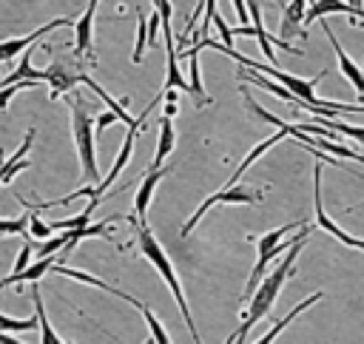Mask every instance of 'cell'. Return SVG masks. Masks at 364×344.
<instances>
[{
  "label": "cell",
  "mask_w": 364,
  "mask_h": 344,
  "mask_svg": "<svg viewBox=\"0 0 364 344\" xmlns=\"http://www.w3.org/2000/svg\"><path fill=\"white\" fill-rule=\"evenodd\" d=\"M57 276H68V279H74V281H82V284H94V287H100V290H105V293H114L117 299H122V301H128V304H134L136 299L134 296H128L125 290H117L114 284H108V281H102V279H97V276H91V273H82V270H74V267H63V264H54L51 267Z\"/></svg>",
  "instance_id": "2e32d148"
},
{
  "label": "cell",
  "mask_w": 364,
  "mask_h": 344,
  "mask_svg": "<svg viewBox=\"0 0 364 344\" xmlns=\"http://www.w3.org/2000/svg\"><path fill=\"white\" fill-rule=\"evenodd\" d=\"M145 344H154V338H148V341H145Z\"/></svg>",
  "instance_id": "f35d334b"
},
{
  "label": "cell",
  "mask_w": 364,
  "mask_h": 344,
  "mask_svg": "<svg viewBox=\"0 0 364 344\" xmlns=\"http://www.w3.org/2000/svg\"><path fill=\"white\" fill-rule=\"evenodd\" d=\"M341 11L353 14V6L350 3H307L304 6V17H301V31H307L310 23L324 20L327 14H341Z\"/></svg>",
  "instance_id": "44dd1931"
},
{
  "label": "cell",
  "mask_w": 364,
  "mask_h": 344,
  "mask_svg": "<svg viewBox=\"0 0 364 344\" xmlns=\"http://www.w3.org/2000/svg\"><path fill=\"white\" fill-rule=\"evenodd\" d=\"M54 264H57V256L34 259V264H28L23 273H9L6 279H0V287H9V284H37Z\"/></svg>",
  "instance_id": "9a60e30c"
},
{
  "label": "cell",
  "mask_w": 364,
  "mask_h": 344,
  "mask_svg": "<svg viewBox=\"0 0 364 344\" xmlns=\"http://www.w3.org/2000/svg\"><path fill=\"white\" fill-rule=\"evenodd\" d=\"M304 6L301 0H293V3H284L282 6V43L293 40L296 34L301 40H307V31H301V17H304Z\"/></svg>",
  "instance_id": "5bb4252c"
},
{
  "label": "cell",
  "mask_w": 364,
  "mask_h": 344,
  "mask_svg": "<svg viewBox=\"0 0 364 344\" xmlns=\"http://www.w3.org/2000/svg\"><path fill=\"white\" fill-rule=\"evenodd\" d=\"M233 9H236V14H239V23H242V28L247 26V6H245V0H233Z\"/></svg>",
  "instance_id": "836d02e7"
},
{
  "label": "cell",
  "mask_w": 364,
  "mask_h": 344,
  "mask_svg": "<svg viewBox=\"0 0 364 344\" xmlns=\"http://www.w3.org/2000/svg\"><path fill=\"white\" fill-rule=\"evenodd\" d=\"M321 299H324V293H321V290L310 293V296H307V299H304L301 304H296V307H293V310H290V313H287L284 318L273 321V327H270V330H267V333H264V335H262V338H259L256 344H273V341H276V335H279V333H282V330H284V327H287V324H290V321H293V318H296L299 313H304V310H307L310 304H316V301H321Z\"/></svg>",
  "instance_id": "d6986e66"
},
{
  "label": "cell",
  "mask_w": 364,
  "mask_h": 344,
  "mask_svg": "<svg viewBox=\"0 0 364 344\" xmlns=\"http://www.w3.org/2000/svg\"><path fill=\"white\" fill-rule=\"evenodd\" d=\"M154 9L159 11V23H162V34H165V51H168V77H165V91H185L191 94L188 82L182 80V71H179V63H176V43H173V31H171V11L173 6L171 3H154Z\"/></svg>",
  "instance_id": "8992f818"
},
{
  "label": "cell",
  "mask_w": 364,
  "mask_h": 344,
  "mask_svg": "<svg viewBox=\"0 0 364 344\" xmlns=\"http://www.w3.org/2000/svg\"><path fill=\"white\" fill-rule=\"evenodd\" d=\"M71 131H74V145H77L82 176L88 188H97L100 171H97V154H94V119L82 97H71Z\"/></svg>",
  "instance_id": "3957f363"
},
{
  "label": "cell",
  "mask_w": 364,
  "mask_h": 344,
  "mask_svg": "<svg viewBox=\"0 0 364 344\" xmlns=\"http://www.w3.org/2000/svg\"><path fill=\"white\" fill-rule=\"evenodd\" d=\"M301 225H304V219H301V222H287V225H282V227H276V230H270V233L253 239L256 247H259V259H256V267H253V273H250V279H247V284H245V299H250V293L256 290V284L264 279L267 264H270L279 253H287V250H290V244L296 242V236L287 239V242H284V236L293 233V230L301 227Z\"/></svg>",
  "instance_id": "277c9868"
},
{
  "label": "cell",
  "mask_w": 364,
  "mask_h": 344,
  "mask_svg": "<svg viewBox=\"0 0 364 344\" xmlns=\"http://www.w3.org/2000/svg\"><path fill=\"white\" fill-rule=\"evenodd\" d=\"M210 23H213V26L219 28V34H222V40H228L225 45L230 48V40H233V37H230V28H228V23H225V20H222V17L216 14V9H213V14H210Z\"/></svg>",
  "instance_id": "d6a6232c"
},
{
  "label": "cell",
  "mask_w": 364,
  "mask_h": 344,
  "mask_svg": "<svg viewBox=\"0 0 364 344\" xmlns=\"http://www.w3.org/2000/svg\"><path fill=\"white\" fill-rule=\"evenodd\" d=\"M60 26H71V17H54V20H48L46 26H40L37 31H31V34H26V37H11V40H0V63H6V60H11L14 54H20V51H26V48H31L40 37H46L51 28H60Z\"/></svg>",
  "instance_id": "30bf717a"
},
{
  "label": "cell",
  "mask_w": 364,
  "mask_h": 344,
  "mask_svg": "<svg viewBox=\"0 0 364 344\" xmlns=\"http://www.w3.org/2000/svg\"><path fill=\"white\" fill-rule=\"evenodd\" d=\"M358 208H364V202H361V205H353V208H347V210H358Z\"/></svg>",
  "instance_id": "74e56055"
},
{
  "label": "cell",
  "mask_w": 364,
  "mask_h": 344,
  "mask_svg": "<svg viewBox=\"0 0 364 344\" xmlns=\"http://www.w3.org/2000/svg\"><path fill=\"white\" fill-rule=\"evenodd\" d=\"M318 23H321V28H324V34H327V40H330V45H333V51H336V60H338L341 74L350 80V85L358 91V97H361V102H364V71H361V65L341 48V43H338V37L333 34V28L327 26V20H318Z\"/></svg>",
  "instance_id": "9c48e42d"
},
{
  "label": "cell",
  "mask_w": 364,
  "mask_h": 344,
  "mask_svg": "<svg viewBox=\"0 0 364 344\" xmlns=\"http://www.w3.org/2000/svg\"><path fill=\"white\" fill-rule=\"evenodd\" d=\"M225 344H233V338H228V341H225Z\"/></svg>",
  "instance_id": "ab89813d"
},
{
  "label": "cell",
  "mask_w": 364,
  "mask_h": 344,
  "mask_svg": "<svg viewBox=\"0 0 364 344\" xmlns=\"http://www.w3.org/2000/svg\"><path fill=\"white\" fill-rule=\"evenodd\" d=\"M262 196H264V190L262 188H250V185H230V188H219L213 196H208L196 210H193V216L182 225V236H188L196 225H199V219L213 208V205H219V202H228V205H256V202H262Z\"/></svg>",
  "instance_id": "5b68a950"
},
{
  "label": "cell",
  "mask_w": 364,
  "mask_h": 344,
  "mask_svg": "<svg viewBox=\"0 0 364 344\" xmlns=\"http://www.w3.org/2000/svg\"><path fill=\"white\" fill-rule=\"evenodd\" d=\"M282 139H284V134H282V131H279V134H273V136H267V139H262V142H259V145H256V148H253V151H250V154H247V156L242 159V165H239V168L233 171V176H228V182H225L222 188H230V185H239V179H242V173H245V171H247V168H250V165H253V162H256V159H259L262 154H267V151H270V148H273L276 142H282Z\"/></svg>",
  "instance_id": "ffe728a7"
},
{
  "label": "cell",
  "mask_w": 364,
  "mask_h": 344,
  "mask_svg": "<svg viewBox=\"0 0 364 344\" xmlns=\"http://www.w3.org/2000/svg\"><path fill=\"white\" fill-rule=\"evenodd\" d=\"M31 299H34V318H37V327H40V344H68L65 338L57 335V330L51 327L48 316H46V307H43V296L37 290V284H31Z\"/></svg>",
  "instance_id": "e0dca14e"
},
{
  "label": "cell",
  "mask_w": 364,
  "mask_h": 344,
  "mask_svg": "<svg viewBox=\"0 0 364 344\" xmlns=\"http://www.w3.org/2000/svg\"><path fill=\"white\" fill-rule=\"evenodd\" d=\"M239 82H253V85H262L267 94H273V97H279V100H284V102H296L293 97H290V91H284L279 82H273V80H267L264 74H256V71H247V68H239Z\"/></svg>",
  "instance_id": "603a6c76"
},
{
  "label": "cell",
  "mask_w": 364,
  "mask_h": 344,
  "mask_svg": "<svg viewBox=\"0 0 364 344\" xmlns=\"http://www.w3.org/2000/svg\"><path fill=\"white\" fill-rule=\"evenodd\" d=\"M136 128H128V134H125V142H122V148H119V154H117V159H114V165H111V171L100 179V185L94 188V199H105V193H108V188L114 185V179L122 173V168L128 165V159H131V151H134V139H136Z\"/></svg>",
  "instance_id": "7c38bea8"
},
{
  "label": "cell",
  "mask_w": 364,
  "mask_h": 344,
  "mask_svg": "<svg viewBox=\"0 0 364 344\" xmlns=\"http://www.w3.org/2000/svg\"><path fill=\"white\" fill-rule=\"evenodd\" d=\"M159 11L154 9L151 17H148V45H159Z\"/></svg>",
  "instance_id": "4dcf8cb0"
},
{
  "label": "cell",
  "mask_w": 364,
  "mask_h": 344,
  "mask_svg": "<svg viewBox=\"0 0 364 344\" xmlns=\"http://www.w3.org/2000/svg\"><path fill=\"white\" fill-rule=\"evenodd\" d=\"M245 6H250V28H253V37H256L262 54L276 63V54H273V45H270V34H267L264 20H262V6L259 3H245Z\"/></svg>",
  "instance_id": "7402d4cb"
},
{
  "label": "cell",
  "mask_w": 364,
  "mask_h": 344,
  "mask_svg": "<svg viewBox=\"0 0 364 344\" xmlns=\"http://www.w3.org/2000/svg\"><path fill=\"white\" fill-rule=\"evenodd\" d=\"M0 344H26V341H20V338H14V335H6V333H0Z\"/></svg>",
  "instance_id": "e575fe53"
},
{
  "label": "cell",
  "mask_w": 364,
  "mask_h": 344,
  "mask_svg": "<svg viewBox=\"0 0 364 344\" xmlns=\"http://www.w3.org/2000/svg\"><path fill=\"white\" fill-rule=\"evenodd\" d=\"M28 264H31V242H26V244L20 247V253H17V259H14V270H11V273H23Z\"/></svg>",
  "instance_id": "f546056e"
},
{
  "label": "cell",
  "mask_w": 364,
  "mask_h": 344,
  "mask_svg": "<svg viewBox=\"0 0 364 344\" xmlns=\"http://www.w3.org/2000/svg\"><path fill=\"white\" fill-rule=\"evenodd\" d=\"M191 60V97L196 100V105L202 108L205 102H210V97L205 94V85H202V77H199V57H188Z\"/></svg>",
  "instance_id": "484cf974"
},
{
  "label": "cell",
  "mask_w": 364,
  "mask_h": 344,
  "mask_svg": "<svg viewBox=\"0 0 364 344\" xmlns=\"http://www.w3.org/2000/svg\"><path fill=\"white\" fill-rule=\"evenodd\" d=\"M131 225H134V230H136V244H139V250H142V256L156 267V273L165 279V284L171 287V293H173V299H176V307L182 310V318H185V324H188V333H191V338H193V344H202V338H199V330H196V324H193V316H191V307H188V301H185V290H182V281H179V276H176V270H173V264H171V259H168V253L162 250V244L156 242V236L148 230V225H136L134 219H131Z\"/></svg>",
  "instance_id": "7a4b0ae2"
},
{
  "label": "cell",
  "mask_w": 364,
  "mask_h": 344,
  "mask_svg": "<svg viewBox=\"0 0 364 344\" xmlns=\"http://www.w3.org/2000/svg\"><path fill=\"white\" fill-rule=\"evenodd\" d=\"M46 82L51 85V100H57V97H63V94H68L77 82H80V77L85 74L77 63H51L46 71Z\"/></svg>",
  "instance_id": "ba28073f"
},
{
  "label": "cell",
  "mask_w": 364,
  "mask_h": 344,
  "mask_svg": "<svg viewBox=\"0 0 364 344\" xmlns=\"http://www.w3.org/2000/svg\"><path fill=\"white\" fill-rule=\"evenodd\" d=\"M307 236H310V227H307V225H301V227H299V233H296V242L290 244V250L284 253V259L273 267V273H267V276L256 284V290H253V296H250V307H247V313H245V318H242L239 330L230 335V338H233V344H245L247 333H250V330H253L264 316H270V313H273V304H276V299H279V293H282L284 281L290 279L293 264H296V259H299L301 247L307 244Z\"/></svg>",
  "instance_id": "6da1fadb"
},
{
  "label": "cell",
  "mask_w": 364,
  "mask_h": 344,
  "mask_svg": "<svg viewBox=\"0 0 364 344\" xmlns=\"http://www.w3.org/2000/svg\"><path fill=\"white\" fill-rule=\"evenodd\" d=\"M168 171H171V165H162V168H156V171H151V168L145 171L139 188H136V196H134V222H136V225H145V219H148V205H151V196H154V188L159 185V179H162Z\"/></svg>",
  "instance_id": "8fae6325"
},
{
  "label": "cell",
  "mask_w": 364,
  "mask_h": 344,
  "mask_svg": "<svg viewBox=\"0 0 364 344\" xmlns=\"http://www.w3.org/2000/svg\"><path fill=\"white\" fill-rule=\"evenodd\" d=\"M114 122H119V119H117L111 111H102V114L94 119V134H102V131H105L108 125H114Z\"/></svg>",
  "instance_id": "1f68e13d"
},
{
  "label": "cell",
  "mask_w": 364,
  "mask_h": 344,
  "mask_svg": "<svg viewBox=\"0 0 364 344\" xmlns=\"http://www.w3.org/2000/svg\"><path fill=\"white\" fill-rule=\"evenodd\" d=\"M37 327V318H11L6 313H0V333H28Z\"/></svg>",
  "instance_id": "83f0119b"
},
{
  "label": "cell",
  "mask_w": 364,
  "mask_h": 344,
  "mask_svg": "<svg viewBox=\"0 0 364 344\" xmlns=\"http://www.w3.org/2000/svg\"><path fill=\"white\" fill-rule=\"evenodd\" d=\"M176 111H179V108H176L173 102H165V114H162V117H168V119H173V114H176Z\"/></svg>",
  "instance_id": "d590c367"
},
{
  "label": "cell",
  "mask_w": 364,
  "mask_h": 344,
  "mask_svg": "<svg viewBox=\"0 0 364 344\" xmlns=\"http://www.w3.org/2000/svg\"><path fill=\"white\" fill-rule=\"evenodd\" d=\"M94 11H97V0H91L82 14L74 23V60H82L91 51V34H94Z\"/></svg>",
  "instance_id": "4fadbf2b"
},
{
  "label": "cell",
  "mask_w": 364,
  "mask_h": 344,
  "mask_svg": "<svg viewBox=\"0 0 364 344\" xmlns=\"http://www.w3.org/2000/svg\"><path fill=\"white\" fill-rule=\"evenodd\" d=\"M68 244H71V233L48 236L46 242H40V244H37V259H48V256H54L57 250H63V247H68Z\"/></svg>",
  "instance_id": "4316f807"
},
{
  "label": "cell",
  "mask_w": 364,
  "mask_h": 344,
  "mask_svg": "<svg viewBox=\"0 0 364 344\" xmlns=\"http://www.w3.org/2000/svg\"><path fill=\"white\" fill-rule=\"evenodd\" d=\"M313 205H316V222H318L321 230L333 233V236H336L341 244H347V247L364 250V239H355L353 233H347L344 227H338V225L327 216V210H324V205H321V165H318V162H316V168H313Z\"/></svg>",
  "instance_id": "52a82bcc"
},
{
  "label": "cell",
  "mask_w": 364,
  "mask_h": 344,
  "mask_svg": "<svg viewBox=\"0 0 364 344\" xmlns=\"http://www.w3.org/2000/svg\"><path fill=\"white\" fill-rule=\"evenodd\" d=\"M6 165V151H0V168Z\"/></svg>",
  "instance_id": "8d00e7d4"
},
{
  "label": "cell",
  "mask_w": 364,
  "mask_h": 344,
  "mask_svg": "<svg viewBox=\"0 0 364 344\" xmlns=\"http://www.w3.org/2000/svg\"><path fill=\"white\" fill-rule=\"evenodd\" d=\"M148 45V17L142 14V9L136 6V45L131 54V63H142V51Z\"/></svg>",
  "instance_id": "d4e9b609"
},
{
  "label": "cell",
  "mask_w": 364,
  "mask_h": 344,
  "mask_svg": "<svg viewBox=\"0 0 364 344\" xmlns=\"http://www.w3.org/2000/svg\"><path fill=\"white\" fill-rule=\"evenodd\" d=\"M134 307H139V313L145 316V324H148V330H151V338H154V344H171V335H168V330L159 324V318L154 316V310H151L148 304H142L139 299L134 301Z\"/></svg>",
  "instance_id": "cb8c5ba5"
},
{
  "label": "cell",
  "mask_w": 364,
  "mask_h": 344,
  "mask_svg": "<svg viewBox=\"0 0 364 344\" xmlns=\"http://www.w3.org/2000/svg\"><path fill=\"white\" fill-rule=\"evenodd\" d=\"M316 125H324V128H330V131L347 134V136H353V139H358V142L364 145V128H358V125H350V122H344V119H318Z\"/></svg>",
  "instance_id": "f1b7e54d"
},
{
  "label": "cell",
  "mask_w": 364,
  "mask_h": 344,
  "mask_svg": "<svg viewBox=\"0 0 364 344\" xmlns=\"http://www.w3.org/2000/svg\"><path fill=\"white\" fill-rule=\"evenodd\" d=\"M173 145H176V131H173V122H171L168 117H162V119H159V139H156V154H154L151 171L162 168V162L171 156Z\"/></svg>",
  "instance_id": "ac0fdd59"
}]
</instances>
